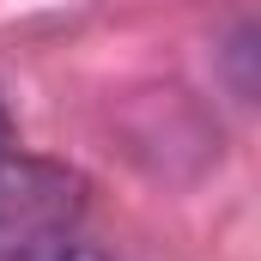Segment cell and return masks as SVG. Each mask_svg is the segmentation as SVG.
I'll list each match as a JSON object with an SVG mask.
<instances>
[{"mask_svg": "<svg viewBox=\"0 0 261 261\" xmlns=\"http://www.w3.org/2000/svg\"><path fill=\"white\" fill-rule=\"evenodd\" d=\"M79 219H85V176L73 164L18 146L0 152V261H24L73 237Z\"/></svg>", "mask_w": 261, "mask_h": 261, "instance_id": "cell-1", "label": "cell"}, {"mask_svg": "<svg viewBox=\"0 0 261 261\" xmlns=\"http://www.w3.org/2000/svg\"><path fill=\"white\" fill-rule=\"evenodd\" d=\"M24 261H103V255L85 249L79 237H61V243H49V249H37V255H24Z\"/></svg>", "mask_w": 261, "mask_h": 261, "instance_id": "cell-2", "label": "cell"}, {"mask_svg": "<svg viewBox=\"0 0 261 261\" xmlns=\"http://www.w3.org/2000/svg\"><path fill=\"white\" fill-rule=\"evenodd\" d=\"M6 146H12V110L0 103V152H6Z\"/></svg>", "mask_w": 261, "mask_h": 261, "instance_id": "cell-3", "label": "cell"}]
</instances>
